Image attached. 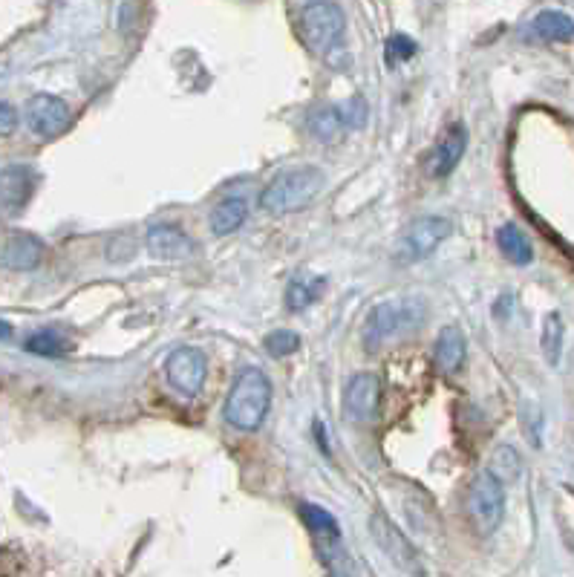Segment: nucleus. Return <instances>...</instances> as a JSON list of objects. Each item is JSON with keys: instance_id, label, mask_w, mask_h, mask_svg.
Segmentation results:
<instances>
[{"instance_id": "f257e3e1", "label": "nucleus", "mask_w": 574, "mask_h": 577, "mask_svg": "<svg viewBox=\"0 0 574 577\" xmlns=\"http://www.w3.org/2000/svg\"><path fill=\"white\" fill-rule=\"evenodd\" d=\"M326 176L318 165H298V168H286L263 188L260 194V208L283 217L306 208L309 202L315 200L324 191Z\"/></svg>"}, {"instance_id": "f03ea898", "label": "nucleus", "mask_w": 574, "mask_h": 577, "mask_svg": "<svg viewBox=\"0 0 574 577\" xmlns=\"http://www.w3.org/2000/svg\"><path fill=\"white\" fill-rule=\"evenodd\" d=\"M269 407H272V381L263 370L249 367L237 376L225 399V422L234 430L251 433L266 422Z\"/></svg>"}, {"instance_id": "7ed1b4c3", "label": "nucleus", "mask_w": 574, "mask_h": 577, "mask_svg": "<svg viewBox=\"0 0 574 577\" xmlns=\"http://www.w3.org/2000/svg\"><path fill=\"white\" fill-rule=\"evenodd\" d=\"M425 321V303L419 298H404V301L375 303L364 321V344L370 350H378L401 335L422 327Z\"/></svg>"}, {"instance_id": "20e7f679", "label": "nucleus", "mask_w": 574, "mask_h": 577, "mask_svg": "<svg viewBox=\"0 0 574 577\" xmlns=\"http://www.w3.org/2000/svg\"><path fill=\"white\" fill-rule=\"evenodd\" d=\"M300 38L306 41V47L318 55H326L338 50V44L344 41V29L347 18L344 9L332 0H312L300 9Z\"/></svg>"}, {"instance_id": "39448f33", "label": "nucleus", "mask_w": 574, "mask_h": 577, "mask_svg": "<svg viewBox=\"0 0 574 577\" xmlns=\"http://www.w3.org/2000/svg\"><path fill=\"white\" fill-rule=\"evenodd\" d=\"M468 514H471L476 534H482V537H491L502 526V517H505V485H502L500 479L491 477L488 471H482L474 479L471 494H468Z\"/></svg>"}, {"instance_id": "423d86ee", "label": "nucleus", "mask_w": 574, "mask_h": 577, "mask_svg": "<svg viewBox=\"0 0 574 577\" xmlns=\"http://www.w3.org/2000/svg\"><path fill=\"white\" fill-rule=\"evenodd\" d=\"M450 234H453V223L448 217H419L404 228L399 246H396V260L401 266L422 263L448 240Z\"/></svg>"}, {"instance_id": "0eeeda50", "label": "nucleus", "mask_w": 574, "mask_h": 577, "mask_svg": "<svg viewBox=\"0 0 574 577\" xmlns=\"http://www.w3.org/2000/svg\"><path fill=\"white\" fill-rule=\"evenodd\" d=\"M370 534H373L375 546L384 552V557H387L399 572L422 577V560H419V554L413 549V543L404 537V531H401L390 517L373 514V517H370Z\"/></svg>"}, {"instance_id": "6e6552de", "label": "nucleus", "mask_w": 574, "mask_h": 577, "mask_svg": "<svg viewBox=\"0 0 574 577\" xmlns=\"http://www.w3.org/2000/svg\"><path fill=\"white\" fill-rule=\"evenodd\" d=\"M165 376L176 393L194 399V396H200L205 376H208V361L197 347H176L165 358Z\"/></svg>"}, {"instance_id": "1a4fd4ad", "label": "nucleus", "mask_w": 574, "mask_h": 577, "mask_svg": "<svg viewBox=\"0 0 574 577\" xmlns=\"http://www.w3.org/2000/svg\"><path fill=\"white\" fill-rule=\"evenodd\" d=\"M26 125L41 139H55L70 127V107L58 96L38 93L26 104Z\"/></svg>"}, {"instance_id": "9d476101", "label": "nucleus", "mask_w": 574, "mask_h": 577, "mask_svg": "<svg viewBox=\"0 0 574 577\" xmlns=\"http://www.w3.org/2000/svg\"><path fill=\"white\" fill-rule=\"evenodd\" d=\"M38 174L29 165H9L0 171V217H18L35 197Z\"/></svg>"}, {"instance_id": "9b49d317", "label": "nucleus", "mask_w": 574, "mask_h": 577, "mask_svg": "<svg viewBox=\"0 0 574 577\" xmlns=\"http://www.w3.org/2000/svg\"><path fill=\"white\" fill-rule=\"evenodd\" d=\"M384 384L378 373H355L344 387V410L355 422H373L381 410Z\"/></svg>"}, {"instance_id": "f8f14e48", "label": "nucleus", "mask_w": 574, "mask_h": 577, "mask_svg": "<svg viewBox=\"0 0 574 577\" xmlns=\"http://www.w3.org/2000/svg\"><path fill=\"white\" fill-rule=\"evenodd\" d=\"M468 151V130L465 125H450L433 145L430 151V159H427V174L442 179V176H450L456 171V165L462 162V156Z\"/></svg>"}, {"instance_id": "ddd939ff", "label": "nucleus", "mask_w": 574, "mask_h": 577, "mask_svg": "<svg viewBox=\"0 0 574 577\" xmlns=\"http://www.w3.org/2000/svg\"><path fill=\"white\" fill-rule=\"evenodd\" d=\"M44 254H47V246L35 234L15 231L6 237V243L0 249V263L12 272H32L44 263Z\"/></svg>"}, {"instance_id": "4468645a", "label": "nucleus", "mask_w": 574, "mask_h": 577, "mask_svg": "<svg viewBox=\"0 0 574 577\" xmlns=\"http://www.w3.org/2000/svg\"><path fill=\"white\" fill-rule=\"evenodd\" d=\"M148 251L156 260L176 263V260H188L194 254V240L182 228L162 223V226H153L148 231Z\"/></svg>"}, {"instance_id": "2eb2a0df", "label": "nucleus", "mask_w": 574, "mask_h": 577, "mask_svg": "<svg viewBox=\"0 0 574 577\" xmlns=\"http://www.w3.org/2000/svg\"><path fill=\"white\" fill-rule=\"evenodd\" d=\"M468 355V344L459 327H442L433 344V364L442 376H456L465 364Z\"/></svg>"}, {"instance_id": "dca6fc26", "label": "nucleus", "mask_w": 574, "mask_h": 577, "mask_svg": "<svg viewBox=\"0 0 574 577\" xmlns=\"http://www.w3.org/2000/svg\"><path fill=\"white\" fill-rule=\"evenodd\" d=\"M531 35L540 41H551V44H563L574 38V21L566 12L557 9H546L531 21Z\"/></svg>"}, {"instance_id": "f3484780", "label": "nucleus", "mask_w": 574, "mask_h": 577, "mask_svg": "<svg viewBox=\"0 0 574 577\" xmlns=\"http://www.w3.org/2000/svg\"><path fill=\"white\" fill-rule=\"evenodd\" d=\"M497 243H500V251L514 263V266H528L534 263V246L531 240L525 237V231L514 223H505V226L497 231Z\"/></svg>"}, {"instance_id": "a211bd4d", "label": "nucleus", "mask_w": 574, "mask_h": 577, "mask_svg": "<svg viewBox=\"0 0 574 577\" xmlns=\"http://www.w3.org/2000/svg\"><path fill=\"white\" fill-rule=\"evenodd\" d=\"M246 217H249L246 200H237V197H234V200H225L211 211V231H214L217 237H228V234H234L237 228L246 223Z\"/></svg>"}, {"instance_id": "6ab92c4d", "label": "nucleus", "mask_w": 574, "mask_h": 577, "mask_svg": "<svg viewBox=\"0 0 574 577\" xmlns=\"http://www.w3.org/2000/svg\"><path fill=\"white\" fill-rule=\"evenodd\" d=\"M326 292V277H295L286 289V306L292 312H303L306 306L321 301Z\"/></svg>"}, {"instance_id": "aec40b11", "label": "nucleus", "mask_w": 574, "mask_h": 577, "mask_svg": "<svg viewBox=\"0 0 574 577\" xmlns=\"http://www.w3.org/2000/svg\"><path fill=\"white\" fill-rule=\"evenodd\" d=\"M24 347L26 352L41 355V358H61V355H70L73 341L64 332H58V329H41V332L26 338Z\"/></svg>"}, {"instance_id": "412c9836", "label": "nucleus", "mask_w": 574, "mask_h": 577, "mask_svg": "<svg viewBox=\"0 0 574 577\" xmlns=\"http://www.w3.org/2000/svg\"><path fill=\"white\" fill-rule=\"evenodd\" d=\"M563 338H566V329H563V318L557 312H549L546 321H543V335H540V344H543V355L551 367L560 364V355H563Z\"/></svg>"}, {"instance_id": "4be33fe9", "label": "nucleus", "mask_w": 574, "mask_h": 577, "mask_svg": "<svg viewBox=\"0 0 574 577\" xmlns=\"http://www.w3.org/2000/svg\"><path fill=\"white\" fill-rule=\"evenodd\" d=\"M520 468H523V462H520V453L514 451V448H508V445H500L497 451L491 453V462H488V474L491 477H497L505 485V482H511V479L520 477Z\"/></svg>"}, {"instance_id": "5701e85b", "label": "nucleus", "mask_w": 574, "mask_h": 577, "mask_svg": "<svg viewBox=\"0 0 574 577\" xmlns=\"http://www.w3.org/2000/svg\"><path fill=\"white\" fill-rule=\"evenodd\" d=\"M263 344H266V350L272 352L275 358H286V355L300 350V338L292 329H275V332H269Z\"/></svg>"}, {"instance_id": "b1692460", "label": "nucleus", "mask_w": 574, "mask_h": 577, "mask_svg": "<svg viewBox=\"0 0 574 577\" xmlns=\"http://www.w3.org/2000/svg\"><path fill=\"white\" fill-rule=\"evenodd\" d=\"M416 41L413 38H407V35H393L390 41H387V61L390 64H399V61H410L413 55H416Z\"/></svg>"}, {"instance_id": "393cba45", "label": "nucleus", "mask_w": 574, "mask_h": 577, "mask_svg": "<svg viewBox=\"0 0 574 577\" xmlns=\"http://www.w3.org/2000/svg\"><path fill=\"white\" fill-rule=\"evenodd\" d=\"M338 127H341L338 107H324V110H318V113L312 116V130H315L318 136H332Z\"/></svg>"}, {"instance_id": "a878e982", "label": "nucleus", "mask_w": 574, "mask_h": 577, "mask_svg": "<svg viewBox=\"0 0 574 577\" xmlns=\"http://www.w3.org/2000/svg\"><path fill=\"white\" fill-rule=\"evenodd\" d=\"M338 113H341V122L350 127H358L364 125V116H367V104H364V99L361 96H355V99H350L344 107H338Z\"/></svg>"}, {"instance_id": "bb28decb", "label": "nucleus", "mask_w": 574, "mask_h": 577, "mask_svg": "<svg viewBox=\"0 0 574 577\" xmlns=\"http://www.w3.org/2000/svg\"><path fill=\"white\" fill-rule=\"evenodd\" d=\"M15 127H18V110L12 104L0 101V136L15 133Z\"/></svg>"}, {"instance_id": "cd10ccee", "label": "nucleus", "mask_w": 574, "mask_h": 577, "mask_svg": "<svg viewBox=\"0 0 574 577\" xmlns=\"http://www.w3.org/2000/svg\"><path fill=\"white\" fill-rule=\"evenodd\" d=\"M6 338H12V327L6 321H0V341H6Z\"/></svg>"}]
</instances>
